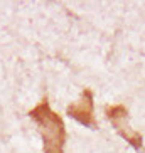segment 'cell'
I'll return each instance as SVG.
<instances>
[{
    "mask_svg": "<svg viewBox=\"0 0 145 153\" xmlns=\"http://www.w3.org/2000/svg\"><path fill=\"white\" fill-rule=\"evenodd\" d=\"M31 118L37 123L39 131L44 140V153H63L64 146V123L49 108L47 101H42L31 111Z\"/></svg>",
    "mask_w": 145,
    "mask_h": 153,
    "instance_id": "obj_1",
    "label": "cell"
},
{
    "mask_svg": "<svg viewBox=\"0 0 145 153\" xmlns=\"http://www.w3.org/2000/svg\"><path fill=\"white\" fill-rule=\"evenodd\" d=\"M106 116L110 118L111 125L117 128V131L127 140L128 143H132L135 148H142V138L138 133H135L128 126V114L123 106H111V108H108L106 109Z\"/></svg>",
    "mask_w": 145,
    "mask_h": 153,
    "instance_id": "obj_2",
    "label": "cell"
},
{
    "mask_svg": "<svg viewBox=\"0 0 145 153\" xmlns=\"http://www.w3.org/2000/svg\"><path fill=\"white\" fill-rule=\"evenodd\" d=\"M68 114L71 118H74L76 121H79L81 125H88V126L95 125V118H93V98H91L90 91H84L81 99L76 104L69 106Z\"/></svg>",
    "mask_w": 145,
    "mask_h": 153,
    "instance_id": "obj_3",
    "label": "cell"
}]
</instances>
